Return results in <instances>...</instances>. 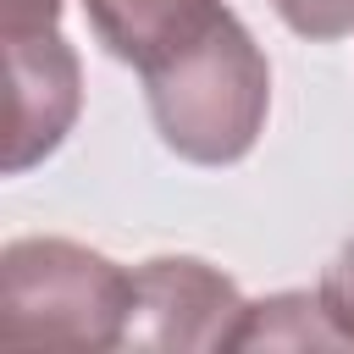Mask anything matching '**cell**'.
I'll list each match as a JSON object with an SVG mask.
<instances>
[{
	"label": "cell",
	"mask_w": 354,
	"mask_h": 354,
	"mask_svg": "<svg viewBox=\"0 0 354 354\" xmlns=\"http://www.w3.org/2000/svg\"><path fill=\"white\" fill-rule=\"evenodd\" d=\"M144 105L160 144L194 166H232L271 111V61L221 0H199L144 61Z\"/></svg>",
	"instance_id": "6da1fadb"
},
{
	"label": "cell",
	"mask_w": 354,
	"mask_h": 354,
	"mask_svg": "<svg viewBox=\"0 0 354 354\" xmlns=\"http://www.w3.org/2000/svg\"><path fill=\"white\" fill-rule=\"evenodd\" d=\"M133 271L72 238H11L0 249V337L44 348H122Z\"/></svg>",
	"instance_id": "7a4b0ae2"
},
{
	"label": "cell",
	"mask_w": 354,
	"mask_h": 354,
	"mask_svg": "<svg viewBox=\"0 0 354 354\" xmlns=\"http://www.w3.org/2000/svg\"><path fill=\"white\" fill-rule=\"evenodd\" d=\"M243 293L227 271L194 260V254H155L133 266V348H232V332L243 321Z\"/></svg>",
	"instance_id": "3957f363"
},
{
	"label": "cell",
	"mask_w": 354,
	"mask_h": 354,
	"mask_svg": "<svg viewBox=\"0 0 354 354\" xmlns=\"http://www.w3.org/2000/svg\"><path fill=\"white\" fill-rule=\"evenodd\" d=\"M6 72H11V127H6V171L22 177L44 155L61 149L83 111V66L61 28L6 33Z\"/></svg>",
	"instance_id": "277c9868"
},
{
	"label": "cell",
	"mask_w": 354,
	"mask_h": 354,
	"mask_svg": "<svg viewBox=\"0 0 354 354\" xmlns=\"http://www.w3.org/2000/svg\"><path fill=\"white\" fill-rule=\"evenodd\" d=\"M232 348H348L343 332L332 326L326 304H321V288L304 293H271V299H254L232 332Z\"/></svg>",
	"instance_id": "5b68a950"
},
{
	"label": "cell",
	"mask_w": 354,
	"mask_h": 354,
	"mask_svg": "<svg viewBox=\"0 0 354 354\" xmlns=\"http://www.w3.org/2000/svg\"><path fill=\"white\" fill-rule=\"evenodd\" d=\"M194 6L199 0H83V17L116 61L138 66Z\"/></svg>",
	"instance_id": "8992f818"
},
{
	"label": "cell",
	"mask_w": 354,
	"mask_h": 354,
	"mask_svg": "<svg viewBox=\"0 0 354 354\" xmlns=\"http://www.w3.org/2000/svg\"><path fill=\"white\" fill-rule=\"evenodd\" d=\"M271 11L310 44L354 33V0H271Z\"/></svg>",
	"instance_id": "52a82bcc"
},
{
	"label": "cell",
	"mask_w": 354,
	"mask_h": 354,
	"mask_svg": "<svg viewBox=\"0 0 354 354\" xmlns=\"http://www.w3.org/2000/svg\"><path fill=\"white\" fill-rule=\"evenodd\" d=\"M321 304L332 315V326L343 332V343L354 348V238L332 254V266L321 271Z\"/></svg>",
	"instance_id": "ba28073f"
},
{
	"label": "cell",
	"mask_w": 354,
	"mask_h": 354,
	"mask_svg": "<svg viewBox=\"0 0 354 354\" xmlns=\"http://www.w3.org/2000/svg\"><path fill=\"white\" fill-rule=\"evenodd\" d=\"M61 28V0H0V33Z\"/></svg>",
	"instance_id": "9c48e42d"
}]
</instances>
